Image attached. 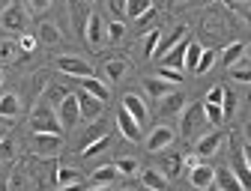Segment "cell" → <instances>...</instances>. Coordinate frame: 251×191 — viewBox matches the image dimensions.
<instances>
[{"instance_id":"obj_1","label":"cell","mask_w":251,"mask_h":191,"mask_svg":"<svg viewBox=\"0 0 251 191\" xmlns=\"http://www.w3.org/2000/svg\"><path fill=\"white\" fill-rule=\"evenodd\" d=\"M30 125H33V132L36 135H60V119L54 117L51 105H36L33 114H30Z\"/></svg>"},{"instance_id":"obj_2","label":"cell","mask_w":251,"mask_h":191,"mask_svg":"<svg viewBox=\"0 0 251 191\" xmlns=\"http://www.w3.org/2000/svg\"><path fill=\"white\" fill-rule=\"evenodd\" d=\"M0 27L9 30V33H24L27 27V12L21 9V3H6L3 9H0Z\"/></svg>"},{"instance_id":"obj_3","label":"cell","mask_w":251,"mask_h":191,"mask_svg":"<svg viewBox=\"0 0 251 191\" xmlns=\"http://www.w3.org/2000/svg\"><path fill=\"white\" fill-rule=\"evenodd\" d=\"M54 66L63 75H69V78H93V66L87 60H81V57H57Z\"/></svg>"},{"instance_id":"obj_4","label":"cell","mask_w":251,"mask_h":191,"mask_svg":"<svg viewBox=\"0 0 251 191\" xmlns=\"http://www.w3.org/2000/svg\"><path fill=\"white\" fill-rule=\"evenodd\" d=\"M174 138H176V135H174L171 125H155V129L147 135V143H144V146H147V152H165V149L174 143Z\"/></svg>"},{"instance_id":"obj_5","label":"cell","mask_w":251,"mask_h":191,"mask_svg":"<svg viewBox=\"0 0 251 191\" xmlns=\"http://www.w3.org/2000/svg\"><path fill=\"white\" fill-rule=\"evenodd\" d=\"M206 122V114H203V105H188L185 111H182V122H179V132L185 135V138H192L201 125Z\"/></svg>"},{"instance_id":"obj_6","label":"cell","mask_w":251,"mask_h":191,"mask_svg":"<svg viewBox=\"0 0 251 191\" xmlns=\"http://www.w3.org/2000/svg\"><path fill=\"white\" fill-rule=\"evenodd\" d=\"M57 119H60V125H66V129L81 119V108H78V96L75 93H69L66 99H63V105H57Z\"/></svg>"},{"instance_id":"obj_7","label":"cell","mask_w":251,"mask_h":191,"mask_svg":"<svg viewBox=\"0 0 251 191\" xmlns=\"http://www.w3.org/2000/svg\"><path fill=\"white\" fill-rule=\"evenodd\" d=\"M188 182H192V188H198V191H209V188L215 185V170L201 162L198 167L188 170Z\"/></svg>"},{"instance_id":"obj_8","label":"cell","mask_w":251,"mask_h":191,"mask_svg":"<svg viewBox=\"0 0 251 191\" xmlns=\"http://www.w3.org/2000/svg\"><path fill=\"white\" fill-rule=\"evenodd\" d=\"M123 108L129 111V114L138 119V125L144 129V122L150 119V108H147V102L141 99V96H138V93H126V96H123Z\"/></svg>"},{"instance_id":"obj_9","label":"cell","mask_w":251,"mask_h":191,"mask_svg":"<svg viewBox=\"0 0 251 191\" xmlns=\"http://www.w3.org/2000/svg\"><path fill=\"white\" fill-rule=\"evenodd\" d=\"M84 39L93 45V48H99L108 36H105V21H102V15H96V12H90V18H87V30H84Z\"/></svg>"},{"instance_id":"obj_10","label":"cell","mask_w":251,"mask_h":191,"mask_svg":"<svg viewBox=\"0 0 251 191\" xmlns=\"http://www.w3.org/2000/svg\"><path fill=\"white\" fill-rule=\"evenodd\" d=\"M117 129L126 141H141V125L126 108H120V114H117Z\"/></svg>"},{"instance_id":"obj_11","label":"cell","mask_w":251,"mask_h":191,"mask_svg":"<svg viewBox=\"0 0 251 191\" xmlns=\"http://www.w3.org/2000/svg\"><path fill=\"white\" fill-rule=\"evenodd\" d=\"M78 96V108H81V119H96L102 111H105V102H99L96 96H90V93H75Z\"/></svg>"},{"instance_id":"obj_12","label":"cell","mask_w":251,"mask_h":191,"mask_svg":"<svg viewBox=\"0 0 251 191\" xmlns=\"http://www.w3.org/2000/svg\"><path fill=\"white\" fill-rule=\"evenodd\" d=\"M222 143H225V135H222V132H209V135H203V138L198 141L195 152H198L201 158H209V155H215L218 149H222Z\"/></svg>"},{"instance_id":"obj_13","label":"cell","mask_w":251,"mask_h":191,"mask_svg":"<svg viewBox=\"0 0 251 191\" xmlns=\"http://www.w3.org/2000/svg\"><path fill=\"white\" fill-rule=\"evenodd\" d=\"M69 18H72V27L84 36V30H87V18H90V6L84 3V0H69Z\"/></svg>"},{"instance_id":"obj_14","label":"cell","mask_w":251,"mask_h":191,"mask_svg":"<svg viewBox=\"0 0 251 191\" xmlns=\"http://www.w3.org/2000/svg\"><path fill=\"white\" fill-rule=\"evenodd\" d=\"M60 135H36L33 138V152L36 155H57L60 152Z\"/></svg>"},{"instance_id":"obj_15","label":"cell","mask_w":251,"mask_h":191,"mask_svg":"<svg viewBox=\"0 0 251 191\" xmlns=\"http://www.w3.org/2000/svg\"><path fill=\"white\" fill-rule=\"evenodd\" d=\"M215 191H242V182L230 167H218L215 170Z\"/></svg>"},{"instance_id":"obj_16","label":"cell","mask_w":251,"mask_h":191,"mask_svg":"<svg viewBox=\"0 0 251 191\" xmlns=\"http://www.w3.org/2000/svg\"><path fill=\"white\" fill-rule=\"evenodd\" d=\"M141 185L150 191H168V176L155 167H147V170H141Z\"/></svg>"},{"instance_id":"obj_17","label":"cell","mask_w":251,"mask_h":191,"mask_svg":"<svg viewBox=\"0 0 251 191\" xmlns=\"http://www.w3.org/2000/svg\"><path fill=\"white\" fill-rule=\"evenodd\" d=\"M81 90H84V93H90V96H96L99 102H108V99H111L108 84H105V81H99L96 75H93V78H81Z\"/></svg>"},{"instance_id":"obj_18","label":"cell","mask_w":251,"mask_h":191,"mask_svg":"<svg viewBox=\"0 0 251 191\" xmlns=\"http://www.w3.org/2000/svg\"><path fill=\"white\" fill-rule=\"evenodd\" d=\"M18 111H21L18 96L15 93H0V119H12V117H18Z\"/></svg>"},{"instance_id":"obj_19","label":"cell","mask_w":251,"mask_h":191,"mask_svg":"<svg viewBox=\"0 0 251 191\" xmlns=\"http://www.w3.org/2000/svg\"><path fill=\"white\" fill-rule=\"evenodd\" d=\"M185 48H188V39L179 42L174 51H168L162 57V66H168V69H185Z\"/></svg>"},{"instance_id":"obj_20","label":"cell","mask_w":251,"mask_h":191,"mask_svg":"<svg viewBox=\"0 0 251 191\" xmlns=\"http://www.w3.org/2000/svg\"><path fill=\"white\" fill-rule=\"evenodd\" d=\"M159 102H162V105H159L162 117H171V114H179V111L185 108V96H179V93H168V96H162Z\"/></svg>"},{"instance_id":"obj_21","label":"cell","mask_w":251,"mask_h":191,"mask_svg":"<svg viewBox=\"0 0 251 191\" xmlns=\"http://www.w3.org/2000/svg\"><path fill=\"white\" fill-rule=\"evenodd\" d=\"M36 39H39L42 45H60V42H63V33H60V27H57L54 21H42Z\"/></svg>"},{"instance_id":"obj_22","label":"cell","mask_w":251,"mask_h":191,"mask_svg":"<svg viewBox=\"0 0 251 191\" xmlns=\"http://www.w3.org/2000/svg\"><path fill=\"white\" fill-rule=\"evenodd\" d=\"M117 176H120V170H117L114 165H102V167L93 170L90 182H93V185H114V182H117Z\"/></svg>"},{"instance_id":"obj_23","label":"cell","mask_w":251,"mask_h":191,"mask_svg":"<svg viewBox=\"0 0 251 191\" xmlns=\"http://www.w3.org/2000/svg\"><path fill=\"white\" fill-rule=\"evenodd\" d=\"M233 173H236V179L242 182V188H251V167L245 165L242 149H236V152H233Z\"/></svg>"},{"instance_id":"obj_24","label":"cell","mask_w":251,"mask_h":191,"mask_svg":"<svg viewBox=\"0 0 251 191\" xmlns=\"http://www.w3.org/2000/svg\"><path fill=\"white\" fill-rule=\"evenodd\" d=\"M159 170H162L168 179L179 176V173H182V155H165L162 162H159Z\"/></svg>"},{"instance_id":"obj_25","label":"cell","mask_w":251,"mask_h":191,"mask_svg":"<svg viewBox=\"0 0 251 191\" xmlns=\"http://www.w3.org/2000/svg\"><path fill=\"white\" fill-rule=\"evenodd\" d=\"M144 90H147L150 96H155V99H162V96L174 93V84H168V81H162V78H147V81H144Z\"/></svg>"},{"instance_id":"obj_26","label":"cell","mask_w":251,"mask_h":191,"mask_svg":"<svg viewBox=\"0 0 251 191\" xmlns=\"http://www.w3.org/2000/svg\"><path fill=\"white\" fill-rule=\"evenodd\" d=\"M126 72H129V63L126 60H108L105 63V78L108 81H123Z\"/></svg>"},{"instance_id":"obj_27","label":"cell","mask_w":251,"mask_h":191,"mask_svg":"<svg viewBox=\"0 0 251 191\" xmlns=\"http://www.w3.org/2000/svg\"><path fill=\"white\" fill-rule=\"evenodd\" d=\"M185 39H188V30H185V27H176L174 33L168 36V39H162V45H159V54L165 57L168 51H174V48H176L179 42H185Z\"/></svg>"},{"instance_id":"obj_28","label":"cell","mask_w":251,"mask_h":191,"mask_svg":"<svg viewBox=\"0 0 251 191\" xmlns=\"http://www.w3.org/2000/svg\"><path fill=\"white\" fill-rule=\"evenodd\" d=\"M242 54H245V45H242V42H230V45L225 48V54H222V63H225L227 69H233L236 63L242 60Z\"/></svg>"},{"instance_id":"obj_29","label":"cell","mask_w":251,"mask_h":191,"mask_svg":"<svg viewBox=\"0 0 251 191\" xmlns=\"http://www.w3.org/2000/svg\"><path fill=\"white\" fill-rule=\"evenodd\" d=\"M201 54H203V45L201 42H192L188 39V48H185V72H195L198 63H201Z\"/></svg>"},{"instance_id":"obj_30","label":"cell","mask_w":251,"mask_h":191,"mask_svg":"<svg viewBox=\"0 0 251 191\" xmlns=\"http://www.w3.org/2000/svg\"><path fill=\"white\" fill-rule=\"evenodd\" d=\"M152 9V0H129V3H126V15H129V18H144L147 12Z\"/></svg>"},{"instance_id":"obj_31","label":"cell","mask_w":251,"mask_h":191,"mask_svg":"<svg viewBox=\"0 0 251 191\" xmlns=\"http://www.w3.org/2000/svg\"><path fill=\"white\" fill-rule=\"evenodd\" d=\"M108 146H111V135H102V138H96L93 143L81 146V155H84V158H90V155H99V152H105Z\"/></svg>"},{"instance_id":"obj_32","label":"cell","mask_w":251,"mask_h":191,"mask_svg":"<svg viewBox=\"0 0 251 191\" xmlns=\"http://www.w3.org/2000/svg\"><path fill=\"white\" fill-rule=\"evenodd\" d=\"M159 45H162V30H150V36L144 42V57H159Z\"/></svg>"},{"instance_id":"obj_33","label":"cell","mask_w":251,"mask_h":191,"mask_svg":"<svg viewBox=\"0 0 251 191\" xmlns=\"http://www.w3.org/2000/svg\"><path fill=\"white\" fill-rule=\"evenodd\" d=\"M18 42L15 39H0V63H12L18 57Z\"/></svg>"},{"instance_id":"obj_34","label":"cell","mask_w":251,"mask_h":191,"mask_svg":"<svg viewBox=\"0 0 251 191\" xmlns=\"http://www.w3.org/2000/svg\"><path fill=\"white\" fill-rule=\"evenodd\" d=\"M215 60H218L215 48H203V54H201V63H198V69H195V75H203V72H209V69L215 66Z\"/></svg>"},{"instance_id":"obj_35","label":"cell","mask_w":251,"mask_h":191,"mask_svg":"<svg viewBox=\"0 0 251 191\" xmlns=\"http://www.w3.org/2000/svg\"><path fill=\"white\" fill-rule=\"evenodd\" d=\"M114 167L120 170V176H135L141 165L135 162V158H129V155H126V158H117V162H114Z\"/></svg>"},{"instance_id":"obj_36","label":"cell","mask_w":251,"mask_h":191,"mask_svg":"<svg viewBox=\"0 0 251 191\" xmlns=\"http://www.w3.org/2000/svg\"><path fill=\"white\" fill-rule=\"evenodd\" d=\"M105 36H108V42H120L126 36V24L120 18H114L111 24H105Z\"/></svg>"},{"instance_id":"obj_37","label":"cell","mask_w":251,"mask_h":191,"mask_svg":"<svg viewBox=\"0 0 251 191\" xmlns=\"http://www.w3.org/2000/svg\"><path fill=\"white\" fill-rule=\"evenodd\" d=\"M203 114H206V122H212V125L225 122V111H222V105H206V102H203Z\"/></svg>"},{"instance_id":"obj_38","label":"cell","mask_w":251,"mask_h":191,"mask_svg":"<svg viewBox=\"0 0 251 191\" xmlns=\"http://www.w3.org/2000/svg\"><path fill=\"white\" fill-rule=\"evenodd\" d=\"M78 182V173L72 170V167H57V185L63 188V185H75Z\"/></svg>"},{"instance_id":"obj_39","label":"cell","mask_w":251,"mask_h":191,"mask_svg":"<svg viewBox=\"0 0 251 191\" xmlns=\"http://www.w3.org/2000/svg\"><path fill=\"white\" fill-rule=\"evenodd\" d=\"M36 42H39L36 36L21 33V36H18V51H21V54H33V51H36Z\"/></svg>"},{"instance_id":"obj_40","label":"cell","mask_w":251,"mask_h":191,"mask_svg":"<svg viewBox=\"0 0 251 191\" xmlns=\"http://www.w3.org/2000/svg\"><path fill=\"white\" fill-rule=\"evenodd\" d=\"M155 78H162V81H168V84H174V87L182 84V75H179L176 69H168V66H162L159 72H155Z\"/></svg>"},{"instance_id":"obj_41","label":"cell","mask_w":251,"mask_h":191,"mask_svg":"<svg viewBox=\"0 0 251 191\" xmlns=\"http://www.w3.org/2000/svg\"><path fill=\"white\" fill-rule=\"evenodd\" d=\"M69 96V90H63V87H48V102L51 105H63V99Z\"/></svg>"},{"instance_id":"obj_42","label":"cell","mask_w":251,"mask_h":191,"mask_svg":"<svg viewBox=\"0 0 251 191\" xmlns=\"http://www.w3.org/2000/svg\"><path fill=\"white\" fill-rule=\"evenodd\" d=\"M225 93H227L225 87H212V90L206 93V105H222V102H225Z\"/></svg>"},{"instance_id":"obj_43","label":"cell","mask_w":251,"mask_h":191,"mask_svg":"<svg viewBox=\"0 0 251 191\" xmlns=\"http://www.w3.org/2000/svg\"><path fill=\"white\" fill-rule=\"evenodd\" d=\"M230 75H233L236 81H245V84H251V66H233V69H230Z\"/></svg>"},{"instance_id":"obj_44","label":"cell","mask_w":251,"mask_h":191,"mask_svg":"<svg viewBox=\"0 0 251 191\" xmlns=\"http://www.w3.org/2000/svg\"><path fill=\"white\" fill-rule=\"evenodd\" d=\"M222 111H225V119L236 111V96L233 93H225V102H222Z\"/></svg>"},{"instance_id":"obj_45","label":"cell","mask_w":251,"mask_h":191,"mask_svg":"<svg viewBox=\"0 0 251 191\" xmlns=\"http://www.w3.org/2000/svg\"><path fill=\"white\" fill-rule=\"evenodd\" d=\"M12 141L6 138V141H0V162H9V158H12Z\"/></svg>"},{"instance_id":"obj_46","label":"cell","mask_w":251,"mask_h":191,"mask_svg":"<svg viewBox=\"0 0 251 191\" xmlns=\"http://www.w3.org/2000/svg\"><path fill=\"white\" fill-rule=\"evenodd\" d=\"M51 6V0H27V9L30 12H45Z\"/></svg>"},{"instance_id":"obj_47","label":"cell","mask_w":251,"mask_h":191,"mask_svg":"<svg viewBox=\"0 0 251 191\" xmlns=\"http://www.w3.org/2000/svg\"><path fill=\"white\" fill-rule=\"evenodd\" d=\"M126 3H129V0H108V9L114 15H126Z\"/></svg>"},{"instance_id":"obj_48","label":"cell","mask_w":251,"mask_h":191,"mask_svg":"<svg viewBox=\"0 0 251 191\" xmlns=\"http://www.w3.org/2000/svg\"><path fill=\"white\" fill-rule=\"evenodd\" d=\"M242 155H245V165L251 167V143H245V146H242Z\"/></svg>"},{"instance_id":"obj_49","label":"cell","mask_w":251,"mask_h":191,"mask_svg":"<svg viewBox=\"0 0 251 191\" xmlns=\"http://www.w3.org/2000/svg\"><path fill=\"white\" fill-rule=\"evenodd\" d=\"M60 191H84V185H81V182H75V185H63Z\"/></svg>"},{"instance_id":"obj_50","label":"cell","mask_w":251,"mask_h":191,"mask_svg":"<svg viewBox=\"0 0 251 191\" xmlns=\"http://www.w3.org/2000/svg\"><path fill=\"white\" fill-rule=\"evenodd\" d=\"M87 191H111V185H93V188H87Z\"/></svg>"},{"instance_id":"obj_51","label":"cell","mask_w":251,"mask_h":191,"mask_svg":"<svg viewBox=\"0 0 251 191\" xmlns=\"http://www.w3.org/2000/svg\"><path fill=\"white\" fill-rule=\"evenodd\" d=\"M245 141L251 143V122H245Z\"/></svg>"},{"instance_id":"obj_52","label":"cell","mask_w":251,"mask_h":191,"mask_svg":"<svg viewBox=\"0 0 251 191\" xmlns=\"http://www.w3.org/2000/svg\"><path fill=\"white\" fill-rule=\"evenodd\" d=\"M245 21H248V24H251V9H248V12H245Z\"/></svg>"},{"instance_id":"obj_53","label":"cell","mask_w":251,"mask_h":191,"mask_svg":"<svg viewBox=\"0 0 251 191\" xmlns=\"http://www.w3.org/2000/svg\"><path fill=\"white\" fill-rule=\"evenodd\" d=\"M0 141H6V132H3V129H0Z\"/></svg>"},{"instance_id":"obj_54","label":"cell","mask_w":251,"mask_h":191,"mask_svg":"<svg viewBox=\"0 0 251 191\" xmlns=\"http://www.w3.org/2000/svg\"><path fill=\"white\" fill-rule=\"evenodd\" d=\"M245 54H248V57H251V45H245Z\"/></svg>"},{"instance_id":"obj_55","label":"cell","mask_w":251,"mask_h":191,"mask_svg":"<svg viewBox=\"0 0 251 191\" xmlns=\"http://www.w3.org/2000/svg\"><path fill=\"white\" fill-rule=\"evenodd\" d=\"M236 3H248V6H251V0H236Z\"/></svg>"},{"instance_id":"obj_56","label":"cell","mask_w":251,"mask_h":191,"mask_svg":"<svg viewBox=\"0 0 251 191\" xmlns=\"http://www.w3.org/2000/svg\"><path fill=\"white\" fill-rule=\"evenodd\" d=\"M0 84H3V69H0Z\"/></svg>"},{"instance_id":"obj_57","label":"cell","mask_w":251,"mask_h":191,"mask_svg":"<svg viewBox=\"0 0 251 191\" xmlns=\"http://www.w3.org/2000/svg\"><path fill=\"white\" fill-rule=\"evenodd\" d=\"M120 191H135V188H120Z\"/></svg>"},{"instance_id":"obj_58","label":"cell","mask_w":251,"mask_h":191,"mask_svg":"<svg viewBox=\"0 0 251 191\" xmlns=\"http://www.w3.org/2000/svg\"><path fill=\"white\" fill-rule=\"evenodd\" d=\"M84 3H87V6H90V3H93V0H84Z\"/></svg>"},{"instance_id":"obj_59","label":"cell","mask_w":251,"mask_h":191,"mask_svg":"<svg viewBox=\"0 0 251 191\" xmlns=\"http://www.w3.org/2000/svg\"><path fill=\"white\" fill-rule=\"evenodd\" d=\"M144 191H150V188H144Z\"/></svg>"},{"instance_id":"obj_60","label":"cell","mask_w":251,"mask_h":191,"mask_svg":"<svg viewBox=\"0 0 251 191\" xmlns=\"http://www.w3.org/2000/svg\"><path fill=\"white\" fill-rule=\"evenodd\" d=\"M179 3H182V0H179Z\"/></svg>"}]
</instances>
